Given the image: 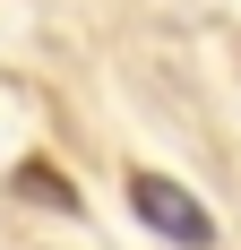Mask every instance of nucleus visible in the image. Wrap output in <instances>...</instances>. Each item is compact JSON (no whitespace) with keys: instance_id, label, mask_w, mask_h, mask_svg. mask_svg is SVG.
I'll return each mask as SVG.
<instances>
[{"instance_id":"2","label":"nucleus","mask_w":241,"mask_h":250,"mask_svg":"<svg viewBox=\"0 0 241 250\" xmlns=\"http://www.w3.org/2000/svg\"><path fill=\"white\" fill-rule=\"evenodd\" d=\"M18 190H26V199H43L52 216H78V190L52 173V164H18Z\"/></svg>"},{"instance_id":"1","label":"nucleus","mask_w":241,"mask_h":250,"mask_svg":"<svg viewBox=\"0 0 241 250\" xmlns=\"http://www.w3.org/2000/svg\"><path fill=\"white\" fill-rule=\"evenodd\" d=\"M129 207H138L146 233H164V242H181V250H207V242H216V216H207L181 181H164V173H129Z\"/></svg>"}]
</instances>
